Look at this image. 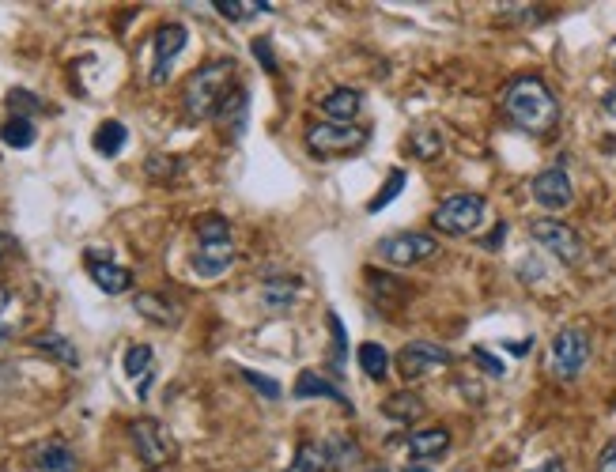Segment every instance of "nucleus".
<instances>
[{
    "label": "nucleus",
    "instance_id": "ea45409f",
    "mask_svg": "<svg viewBox=\"0 0 616 472\" xmlns=\"http://www.w3.org/2000/svg\"><path fill=\"white\" fill-rule=\"evenodd\" d=\"M526 472H567V465L560 461V457H548V461H541L537 469H526Z\"/></svg>",
    "mask_w": 616,
    "mask_h": 472
},
{
    "label": "nucleus",
    "instance_id": "b1692460",
    "mask_svg": "<svg viewBox=\"0 0 616 472\" xmlns=\"http://www.w3.org/2000/svg\"><path fill=\"white\" fill-rule=\"evenodd\" d=\"M326 461L329 469H348V465H356V461H363V450L360 442L352 439V435H329L326 439Z\"/></svg>",
    "mask_w": 616,
    "mask_h": 472
},
{
    "label": "nucleus",
    "instance_id": "72a5a7b5",
    "mask_svg": "<svg viewBox=\"0 0 616 472\" xmlns=\"http://www.w3.org/2000/svg\"><path fill=\"white\" fill-rule=\"evenodd\" d=\"M239 374L257 389V393H265L269 401H280V393H284V389H280V382H273V378H265V374L250 371V367H239Z\"/></svg>",
    "mask_w": 616,
    "mask_h": 472
},
{
    "label": "nucleus",
    "instance_id": "9d476101",
    "mask_svg": "<svg viewBox=\"0 0 616 472\" xmlns=\"http://www.w3.org/2000/svg\"><path fill=\"white\" fill-rule=\"evenodd\" d=\"M189 31L182 23H163L152 38V50H155V65H152V84H167L171 80V65L178 61V53L186 50Z\"/></svg>",
    "mask_w": 616,
    "mask_h": 472
},
{
    "label": "nucleus",
    "instance_id": "a19ab883",
    "mask_svg": "<svg viewBox=\"0 0 616 472\" xmlns=\"http://www.w3.org/2000/svg\"><path fill=\"white\" fill-rule=\"evenodd\" d=\"M601 110H605L609 118H616V87H609V91H605V99H601Z\"/></svg>",
    "mask_w": 616,
    "mask_h": 472
},
{
    "label": "nucleus",
    "instance_id": "aec40b11",
    "mask_svg": "<svg viewBox=\"0 0 616 472\" xmlns=\"http://www.w3.org/2000/svg\"><path fill=\"white\" fill-rule=\"evenodd\" d=\"M87 272H91L95 287L106 291V295H125V291L133 287V272L121 269V265H114V261H91Z\"/></svg>",
    "mask_w": 616,
    "mask_h": 472
},
{
    "label": "nucleus",
    "instance_id": "423d86ee",
    "mask_svg": "<svg viewBox=\"0 0 616 472\" xmlns=\"http://www.w3.org/2000/svg\"><path fill=\"white\" fill-rule=\"evenodd\" d=\"M530 238L548 250L560 265H579L582 257H586V242L582 235L564 220H533L530 223Z\"/></svg>",
    "mask_w": 616,
    "mask_h": 472
},
{
    "label": "nucleus",
    "instance_id": "c85d7f7f",
    "mask_svg": "<svg viewBox=\"0 0 616 472\" xmlns=\"http://www.w3.org/2000/svg\"><path fill=\"white\" fill-rule=\"evenodd\" d=\"M35 121L27 118H8L0 125V140L8 144V148H31L35 144Z\"/></svg>",
    "mask_w": 616,
    "mask_h": 472
},
{
    "label": "nucleus",
    "instance_id": "473e14b6",
    "mask_svg": "<svg viewBox=\"0 0 616 472\" xmlns=\"http://www.w3.org/2000/svg\"><path fill=\"white\" fill-rule=\"evenodd\" d=\"M8 110H12V118H35L38 110H42V99L38 95H31V91H23V87H16V91H8Z\"/></svg>",
    "mask_w": 616,
    "mask_h": 472
},
{
    "label": "nucleus",
    "instance_id": "2eb2a0df",
    "mask_svg": "<svg viewBox=\"0 0 616 472\" xmlns=\"http://www.w3.org/2000/svg\"><path fill=\"white\" fill-rule=\"evenodd\" d=\"M363 106V95L352 87H333L326 99H322V114L326 121H341V125H356V114Z\"/></svg>",
    "mask_w": 616,
    "mask_h": 472
},
{
    "label": "nucleus",
    "instance_id": "a18cd8bd",
    "mask_svg": "<svg viewBox=\"0 0 616 472\" xmlns=\"http://www.w3.org/2000/svg\"><path fill=\"white\" fill-rule=\"evenodd\" d=\"M371 472H390V469H386V465H382V469H371Z\"/></svg>",
    "mask_w": 616,
    "mask_h": 472
},
{
    "label": "nucleus",
    "instance_id": "bb28decb",
    "mask_svg": "<svg viewBox=\"0 0 616 472\" xmlns=\"http://www.w3.org/2000/svg\"><path fill=\"white\" fill-rule=\"evenodd\" d=\"M223 19H231V23H242V19H254L261 12H273V4L269 0H216L212 4Z\"/></svg>",
    "mask_w": 616,
    "mask_h": 472
},
{
    "label": "nucleus",
    "instance_id": "7ed1b4c3",
    "mask_svg": "<svg viewBox=\"0 0 616 472\" xmlns=\"http://www.w3.org/2000/svg\"><path fill=\"white\" fill-rule=\"evenodd\" d=\"M484 216H488V201L480 193H454V197H446L431 212V223L443 235L465 238V235H477L480 227H484Z\"/></svg>",
    "mask_w": 616,
    "mask_h": 472
},
{
    "label": "nucleus",
    "instance_id": "a211bd4d",
    "mask_svg": "<svg viewBox=\"0 0 616 472\" xmlns=\"http://www.w3.org/2000/svg\"><path fill=\"white\" fill-rule=\"evenodd\" d=\"M299 291H303L299 276H269L261 284V303L280 314V310H291V303L299 299Z\"/></svg>",
    "mask_w": 616,
    "mask_h": 472
},
{
    "label": "nucleus",
    "instance_id": "a878e982",
    "mask_svg": "<svg viewBox=\"0 0 616 472\" xmlns=\"http://www.w3.org/2000/svg\"><path fill=\"white\" fill-rule=\"evenodd\" d=\"M125 140H129V129L121 125V121H103L99 129H95V152L99 155H106V159H114V155L125 148Z\"/></svg>",
    "mask_w": 616,
    "mask_h": 472
},
{
    "label": "nucleus",
    "instance_id": "f257e3e1",
    "mask_svg": "<svg viewBox=\"0 0 616 472\" xmlns=\"http://www.w3.org/2000/svg\"><path fill=\"white\" fill-rule=\"evenodd\" d=\"M499 102H503L507 121L530 136L552 133L556 121H560V99H556V91L541 76H514L511 84L503 87V99Z\"/></svg>",
    "mask_w": 616,
    "mask_h": 472
},
{
    "label": "nucleus",
    "instance_id": "9b49d317",
    "mask_svg": "<svg viewBox=\"0 0 616 472\" xmlns=\"http://www.w3.org/2000/svg\"><path fill=\"white\" fill-rule=\"evenodd\" d=\"M530 193L545 212H564V208H571V201H575V186H571V178H567L564 167L541 170V174L533 178Z\"/></svg>",
    "mask_w": 616,
    "mask_h": 472
},
{
    "label": "nucleus",
    "instance_id": "412c9836",
    "mask_svg": "<svg viewBox=\"0 0 616 472\" xmlns=\"http://www.w3.org/2000/svg\"><path fill=\"white\" fill-rule=\"evenodd\" d=\"M450 450V431L446 427H424L409 435V454L416 461H431V457H443Z\"/></svg>",
    "mask_w": 616,
    "mask_h": 472
},
{
    "label": "nucleus",
    "instance_id": "f3484780",
    "mask_svg": "<svg viewBox=\"0 0 616 472\" xmlns=\"http://www.w3.org/2000/svg\"><path fill=\"white\" fill-rule=\"evenodd\" d=\"M424 412H428L424 397L412 393V389H401V393H394L390 401H382V416L394 420V423H405V427H412L416 420H424Z\"/></svg>",
    "mask_w": 616,
    "mask_h": 472
},
{
    "label": "nucleus",
    "instance_id": "c756f323",
    "mask_svg": "<svg viewBox=\"0 0 616 472\" xmlns=\"http://www.w3.org/2000/svg\"><path fill=\"white\" fill-rule=\"evenodd\" d=\"M443 148H446V140H443V133H435V129H416V133H412V155L424 159V163L439 159Z\"/></svg>",
    "mask_w": 616,
    "mask_h": 472
},
{
    "label": "nucleus",
    "instance_id": "1a4fd4ad",
    "mask_svg": "<svg viewBox=\"0 0 616 472\" xmlns=\"http://www.w3.org/2000/svg\"><path fill=\"white\" fill-rule=\"evenodd\" d=\"M129 439H133V450H137V457L148 469H159V465H167L174 457V442L159 420H148V416L133 420L129 423Z\"/></svg>",
    "mask_w": 616,
    "mask_h": 472
},
{
    "label": "nucleus",
    "instance_id": "0eeeda50",
    "mask_svg": "<svg viewBox=\"0 0 616 472\" xmlns=\"http://www.w3.org/2000/svg\"><path fill=\"white\" fill-rule=\"evenodd\" d=\"M435 253H439V238L424 235V231H397V235H386L378 242V257L386 265H397V269L424 265Z\"/></svg>",
    "mask_w": 616,
    "mask_h": 472
},
{
    "label": "nucleus",
    "instance_id": "7c9ffc66",
    "mask_svg": "<svg viewBox=\"0 0 616 472\" xmlns=\"http://www.w3.org/2000/svg\"><path fill=\"white\" fill-rule=\"evenodd\" d=\"M405 182H409V178H405V170H390L386 186H382V193H378V197H371V204H367V212L375 216V212H382L386 204H394L397 197H401V189H405Z\"/></svg>",
    "mask_w": 616,
    "mask_h": 472
},
{
    "label": "nucleus",
    "instance_id": "e433bc0d",
    "mask_svg": "<svg viewBox=\"0 0 616 472\" xmlns=\"http://www.w3.org/2000/svg\"><path fill=\"white\" fill-rule=\"evenodd\" d=\"M473 359H477L480 367H484V374H492V378H503V374H507V367H503L488 348H473Z\"/></svg>",
    "mask_w": 616,
    "mask_h": 472
},
{
    "label": "nucleus",
    "instance_id": "79ce46f5",
    "mask_svg": "<svg viewBox=\"0 0 616 472\" xmlns=\"http://www.w3.org/2000/svg\"><path fill=\"white\" fill-rule=\"evenodd\" d=\"M12 250H16V238H12V235H0V261H4V257H8Z\"/></svg>",
    "mask_w": 616,
    "mask_h": 472
},
{
    "label": "nucleus",
    "instance_id": "58836bf2",
    "mask_svg": "<svg viewBox=\"0 0 616 472\" xmlns=\"http://www.w3.org/2000/svg\"><path fill=\"white\" fill-rule=\"evenodd\" d=\"M503 238H507V223H496V231L484 238V250H496Z\"/></svg>",
    "mask_w": 616,
    "mask_h": 472
},
{
    "label": "nucleus",
    "instance_id": "cd10ccee",
    "mask_svg": "<svg viewBox=\"0 0 616 472\" xmlns=\"http://www.w3.org/2000/svg\"><path fill=\"white\" fill-rule=\"evenodd\" d=\"M326 446L318 442H299V450L291 457V465L284 472H326Z\"/></svg>",
    "mask_w": 616,
    "mask_h": 472
},
{
    "label": "nucleus",
    "instance_id": "393cba45",
    "mask_svg": "<svg viewBox=\"0 0 616 472\" xmlns=\"http://www.w3.org/2000/svg\"><path fill=\"white\" fill-rule=\"evenodd\" d=\"M356 363H360V371L367 374V378H386L390 374V352L382 348V344H375V340H363L360 348H356Z\"/></svg>",
    "mask_w": 616,
    "mask_h": 472
},
{
    "label": "nucleus",
    "instance_id": "dca6fc26",
    "mask_svg": "<svg viewBox=\"0 0 616 472\" xmlns=\"http://www.w3.org/2000/svg\"><path fill=\"white\" fill-rule=\"evenodd\" d=\"M125 378L137 382L140 397H148L152 378H155V352L148 348V344H133V348L125 352Z\"/></svg>",
    "mask_w": 616,
    "mask_h": 472
},
{
    "label": "nucleus",
    "instance_id": "37998d69",
    "mask_svg": "<svg viewBox=\"0 0 616 472\" xmlns=\"http://www.w3.org/2000/svg\"><path fill=\"white\" fill-rule=\"evenodd\" d=\"M8 303H12V299H8V291L0 287V337H4V314H8Z\"/></svg>",
    "mask_w": 616,
    "mask_h": 472
},
{
    "label": "nucleus",
    "instance_id": "6ab92c4d",
    "mask_svg": "<svg viewBox=\"0 0 616 472\" xmlns=\"http://www.w3.org/2000/svg\"><path fill=\"white\" fill-rule=\"evenodd\" d=\"M35 469L38 472H80V457H76V450L65 446V442H46V446H38Z\"/></svg>",
    "mask_w": 616,
    "mask_h": 472
},
{
    "label": "nucleus",
    "instance_id": "c9c22d12",
    "mask_svg": "<svg viewBox=\"0 0 616 472\" xmlns=\"http://www.w3.org/2000/svg\"><path fill=\"white\" fill-rule=\"evenodd\" d=\"M250 50H254V57L265 65V72H276V68H280L276 65V53H273V38H254Z\"/></svg>",
    "mask_w": 616,
    "mask_h": 472
},
{
    "label": "nucleus",
    "instance_id": "5701e85b",
    "mask_svg": "<svg viewBox=\"0 0 616 472\" xmlns=\"http://www.w3.org/2000/svg\"><path fill=\"white\" fill-rule=\"evenodd\" d=\"M133 310H137L140 318L155 321V325H174L178 321V306L171 299H163V295H155V291H140L137 299H133Z\"/></svg>",
    "mask_w": 616,
    "mask_h": 472
},
{
    "label": "nucleus",
    "instance_id": "2f4dec72",
    "mask_svg": "<svg viewBox=\"0 0 616 472\" xmlns=\"http://www.w3.org/2000/svg\"><path fill=\"white\" fill-rule=\"evenodd\" d=\"M197 238L201 242H227L231 238V223L223 220V216H216V212H208V216L197 220Z\"/></svg>",
    "mask_w": 616,
    "mask_h": 472
},
{
    "label": "nucleus",
    "instance_id": "20e7f679",
    "mask_svg": "<svg viewBox=\"0 0 616 472\" xmlns=\"http://www.w3.org/2000/svg\"><path fill=\"white\" fill-rule=\"evenodd\" d=\"M367 144V129L341 125V121H318L307 129V152L314 159H344Z\"/></svg>",
    "mask_w": 616,
    "mask_h": 472
},
{
    "label": "nucleus",
    "instance_id": "39448f33",
    "mask_svg": "<svg viewBox=\"0 0 616 472\" xmlns=\"http://www.w3.org/2000/svg\"><path fill=\"white\" fill-rule=\"evenodd\" d=\"M590 363V337L579 325H567L552 337V352H548V367L560 382H575Z\"/></svg>",
    "mask_w": 616,
    "mask_h": 472
},
{
    "label": "nucleus",
    "instance_id": "6e6552de",
    "mask_svg": "<svg viewBox=\"0 0 616 472\" xmlns=\"http://www.w3.org/2000/svg\"><path fill=\"white\" fill-rule=\"evenodd\" d=\"M450 363H454V355L446 352L443 344H435V340H412V344H405L397 352V371L405 374L409 382H420V378L443 371Z\"/></svg>",
    "mask_w": 616,
    "mask_h": 472
},
{
    "label": "nucleus",
    "instance_id": "4468645a",
    "mask_svg": "<svg viewBox=\"0 0 616 472\" xmlns=\"http://www.w3.org/2000/svg\"><path fill=\"white\" fill-rule=\"evenodd\" d=\"M216 121H220V129H227V136H231V140H242L246 125H250V91L235 84V91H231V95L220 102V110H216Z\"/></svg>",
    "mask_w": 616,
    "mask_h": 472
},
{
    "label": "nucleus",
    "instance_id": "c03bdc74",
    "mask_svg": "<svg viewBox=\"0 0 616 472\" xmlns=\"http://www.w3.org/2000/svg\"><path fill=\"white\" fill-rule=\"evenodd\" d=\"M401 472H431V469L424 465V461H416V465H409V469H401Z\"/></svg>",
    "mask_w": 616,
    "mask_h": 472
},
{
    "label": "nucleus",
    "instance_id": "ddd939ff",
    "mask_svg": "<svg viewBox=\"0 0 616 472\" xmlns=\"http://www.w3.org/2000/svg\"><path fill=\"white\" fill-rule=\"evenodd\" d=\"M291 397H295V401H314V397H322V401H337L344 412H356V405L344 397V389L333 386L329 378H322V374L314 371V367L299 371V382H295V389H291Z\"/></svg>",
    "mask_w": 616,
    "mask_h": 472
},
{
    "label": "nucleus",
    "instance_id": "4be33fe9",
    "mask_svg": "<svg viewBox=\"0 0 616 472\" xmlns=\"http://www.w3.org/2000/svg\"><path fill=\"white\" fill-rule=\"evenodd\" d=\"M31 348L42 355H50L53 363H61V367H80V352H76V344L69 337H61V333H42V337L31 340Z\"/></svg>",
    "mask_w": 616,
    "mask_h": 472
},
{
    "label": "nucleus",
    "instance_id": "4c0bfd02",
    "mask_svg": "<svg viewBox=\"0 0 616 472\" xmlns=\"http://www.w3.org/2000/svg\"><path fill=\"white\" fill-rule=\"evenodd\" d=\"M594 469H598V472H616V439L601 446L598 465H594Z\"/></svg>",
    "mask_w": 616,
    "mask_h": 472
},
{
    "label": "nucleus",
    "instance_id": "f03ea898",
    "mask_svg": "<svg viewBox=\"0 0 616 472\" xmlns=\"http://www.w3.org/2000/svg\"><path fill=\"white\" fill-rule=\"evenodd\" d=\"M235 91V61H212V65L197 68L193 76H189L186 84V114L193 121H205V118H216V110H220V102L227 99Z\"/></svg>",
    "mask_w": 616,
    "mask_h": 472
},
{
    "label": "nucleus",
    "instance_id": "f704fd0d",
    "mask_svg": "<svg viewBox=\"0 0 616 472\" xmlns=\"http://www.w3.org/2000/svg\"><path fill=\"white\" fill-rule=\"evenodd\" d=\"M326 321H329V333H333V359L344 363V359H348V337H344V325H341V318H337L333 310L326 314Z\"/></svg>",
    "mask_w": 616,
    "mask_h": 472
},
{
    "label": "nucleus",
    "instance_id": "f8f14e48",
    "mask_svg": "<svg viewBox=\"0 0 616 472\" xmlns=\"http://www.w3.org/2000/svg\"><path fill=\"white\" fill-rule=\"evenodd\" d=\"M193 272L201 276V280H216L223 272L235 265V246H231V238L227 242H201L197 250H193Z\"/></svg>",
    "mask_w": 616,
    "mask_h": 472
}]
</instances>
